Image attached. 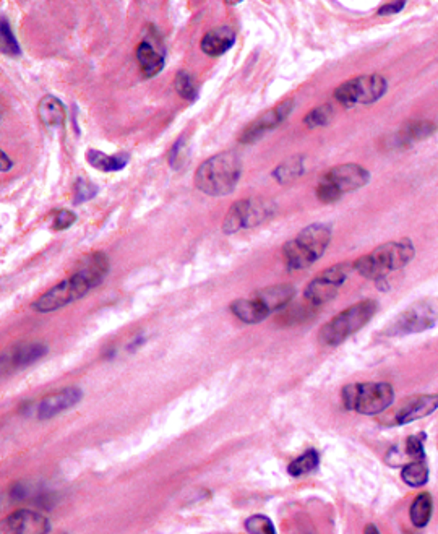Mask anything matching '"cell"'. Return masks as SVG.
<instances>
[{
	"label": "cell",
	"mask_w": 438,
	"mask_h": 534,
	"mask_svg": "<svg viewBox=\"0 0 438 534\" xmlns=\"http://www.w3.org/2000/svg\"><path fill=\"white\" fill-rule=\"evenodd\" d=\"M109 273V259L104 252H93L85 259L78 261L77 270L60 281L59 285L52 286L43 296L34 301L33 308L39 313L54 312L69 304L81 299L93 287L101 285Z\"/></svg>",
	"instance_id": "obj_1"
},
{
	"label": "cell",
	"mask_w": 438,
	"mask_h": 534,
	"mask_svg": "<svg viewBox=\"0 0 438 534\" xmlns=\"http://www.w3.org/2000/svg\"><path fill=\"white\" fill-rule=\"evenodd\" d=\"M242 176V161L236 151H221L197 167L195 187L211 197L229 195Z\"/></svg>",
	"instance_id": "obj_2"
},
{
	"label": "cell",
	"mask_w": 438,
	"mask_h": 534,
	"mask_svg": "<svg viewBox=\"0 0 438 534\" xmlns=\"http://www.w3.org/2000/svg\"><path fill=\"white\" fill-rule=\"evenodd\" d=\"M416 256L414 242L411 239L391 240L378 245L372 252L354 261V270L367 280H385L391 271H398L409 265Z\"/></svg>",
	"instance_id": "obj_3"
},
{
	"label": "cell",
	"mask_w": 438,
	"mask_h": 534,
	"mask_svg": "<svg viewBox=\"0 0 438 534\" xmlns=\"http://www.w3.org/2000/svg\"><path fill=\"white\" fill-rule=\"evenodd\" d=\"M331 242V226L314 223L284 244L283 256L288 270H305L320 260Z\"/></svg>",
	"instance_id": "obj_4"
},
{
	"label": "cell",
	"mask_w": 438,
	"mask_h": 534,
	"mask_svg": "<svg viewBox=\"0 0 438 534\" xmlns=\"http://www.w3.org/2000/svg\"><path fill=\"white\" fill-rule=\"evenodd\" d=\"M378 304L373 299L359 301L328 320L318 332V339L325 346H340L349 337L362 330L372 320Z\"/></svg>",
	"instance_id": "obj_5"
},
{
	"label": "cell",
	"mask_w": 438,
	"mask_h": 534,
	"mask_svg": "<svg viewBox=\"0 0 438 534\" xmlns=\"http://www.w3.org/2000/svg\"><path fill=\"white\" fill-rule=\"evenodd\" d=\"M343 405L364 416H377L394 401V389L388 382H362L346 385L341 391Z\"/></svg>",
	"instance_id": "obj_6"
},
{
	"label": "cell",
	"mask_w": 438,
	"mask_h": 534,
	"mask_svg": "<svg viewBox=\"0 0 438 534\" xmlns=\"http://www.w3.org/2000/svg\"><path fill=\"white\" fill-rule=\"evenodd\" d=\"M388 91V82L380 75H361L341 83L335 90V99L344 108L369 106Z\"/></svg>",
	"instance_id": "obj_7"
},
{
	"label": "cell",
	"mask_w": 438,
	"mask_h": 534,
	"mask_svg": "<svg viewBox=\"0 0 438 534\" xmlns=\"http://www.w3.org/2000/svg\"><path fill=\"white\" fill-rule=\"evenodd\" d=\"M438 318V299L425 297L414 302L399 313L387 328V337H406V334L422 333L435 325Z\"/></svg>",
	"instance_id": "obj_8"
},
{
	"label": "cell",
	"mask_w": 438,
	"mask_h": 534,
	"mask_svg": "<svg viewBox=\"0 0 438 534\" xmlns=\"http://www.w3.org/2000/svg\"><path fill=\"white\" fill-rule=\"evenodd\" d=\"M274 211L276 205L273 202L263 200V198H244L229 208L223 221V231L234 234L258 226L273 216Z\"/></svg>",
	"instance_id": "obj_9"
},
{
	"label": "cell",
	"mask_w": 438,
	"mask_h": 534,
	"mask_svg": "<svg viewBox=\"0 0 438 534\" xmlns=\"http://www.w3.org/2000/svg\"><path fill=\"white\" fill-rule=\"evenodd\" d=\"M352 268L354 263L341 261V263H336L330 266V268L323 270L321 273L315 276V278L309 282V286H307L304 292L307 304L318 307L326 304L328 301H331L333 297H336Z\"/></svg>",
	"instance_id": "obj_10"
},
{
	"label": "cell",
	"mask_w": 438,
	"mask_h": 534,
	"mask_svg": "<svg viewBox=\"0 0 438 534\" xmlns=\"http://www.w3.org/2000/svg\"><path fill=\"white\" fill-rule=\"evenodd\" d=\"M294 109V99H284L283 103L276 104L274 108H271L270 111L263 112L262 116H258L253 122H250L247 127L242 130L239 141L244 145H250L253 141H257L263 137L265 134L270 132L278 127L279 124H283L288 116Z\"/></svg>",
	"instance_id": "obj_11"
},
{
	"label": "cell",
	"mask_w": 438,
	"mask_h": 534,
	"mask_svg": "<svg viewBox=\"0 0 438 534\" xmlns=\"http://www.w3.org/2000/svg\"><path fill=\"white\" fill-rule=\"evenodd\" d=\"M321 181L328 182V184L335 187L336 190H340L344 195V193L359 190V188L367 185L370 181V172L362 166L347 163L331 167L321 177Z\"/></svg>",
	"instance_id": "obj_12"
},
{
	"label": "cell",
	"mask_w": 438,
	"mask_h": 534,
	"mask_svg": "<svg viewBox=\"0 0 438 534\" xmlns=\"http://www.w3.org/2000/svg\"><path fill=\"white\" fill-rule=\"evenodd\" d=\"M49 531L48 518L31 510L13 512L0 525V534H48Z\"/></svg>",
	"instance_id": "obj_13"
},
{
	"label": "cell",
	"mask_w": 438,
	"mask_h": 534,
	"mask_svg": "<svg viewBox=\"0 0 438 534\" xmlns=\"http://www.w3.org/2000/svg\"><path fill=\"white\" fill-rule=\"evenodd\" d=\"M438 410V393H427V395H416L409 400H406L403 405L398 408L394 415L396 426H406V424L416 422L419 419L434 415Z\"/></svg>",
	"instance_id": "obj_14"
},
{
	"label": "cell",
	"mask_w": 438,
	"mask_h": 534,
	"mask_svg": "<svg viewBox=\"0 0 438 534\" xmlns=\"http://www.w3.org/2000/svg\"><path fill=\"white\" fill-rule=\"evenodd\" d=\"M83 398V391L77 386H69V389H64L60 391H55L49 396H46L41 400L38 405L34 408L36 417L38 419H51L60 412H64L67 410H70L78 403L81 401Z\"/></svg>",
	"instance_id": "obj_15"
},
{
	"label": "cell",
	"mask_w": 438,
	"mask_h": 534,
	"mask_svg": "<svg viewBox=\"0 0 438 534\" xmlns=\"http://www.w3.org/2000/svg\"><path fill=\"white\" fill-rule=\"evenodd\" d=\"M48 353V348L43 343H26L18 344L2 354V369H18L36 363Z\"/></svg>",
	"instance_id": "obj_16"
},
{
	"label": "cell",
	"mask_w": 438,
	"mask_h": 534,
	"mask_svg": "<svg viewBox=\"0 0 438 534\" xmlns=\"http://www.w3.org/2000/svg\"><path fill=\"white\" fill-rule=\"evenodd\" d=\"M236 43V31L229 26H218L203 36L200 47L210 57L223 56Z\"/></svg>",
	"instance_id": "obj_17"
},
{
	"label": "cell",
	"mask_w": 438,
	"mask_h": 534,
	"mask_svg": "<svg viewBox=\"0 0 438 534\" xmlns=\"http://www.w3.org/2000/svg\"><path fill=\"white\" fill-rule=\"evenodd\" d=\"M438 130V124L432 120H413V122L406 124L403 129L396 134V146H411L417 141L425 140L434 135Z\"/></svg>",
	"instance_id": "obj_18"
},
{
	"label": "cell",
	"mask_w": 438,
	"mask_h": 534,
	"mask_svg": "<svg viewBox=\"0 0 438 534\" xmlns=\"http://www.w3.org/2000/svg\"><path fill=\"white\" fill-rule=\"evenodd\" d=\"M231 312L244 323H260L268 318L270 311L265 304L252 296L248 299H236L231 304Z\"/></svg>",
	"instance_id": "obj_19"
},
{
	"label": "cell",
	"mask_w": 438,
	"mask_h": 534,
	"mask_svg": "<svg viewBox=\"0 0 438 534\" xmlns=\"http://www.w3.org/2000/svg\"><path fill=\"white\" fill-rule=\"evenodd\" d=\"M253 296L262 301L265 304V307L273 313L288 306V304L292 301V297L296 296V287L292 285L270 286V287H265V289L257 291Z\"/></svg>",
	"instance_id": "obj_20"
},
{
	"label": "cell",
	"mask_w": 438,
	"mask_h": 534,
	"mask_svg": "<svg viewBox=\"0 0 438 534\" xmlns=\"http://www.w3.org/2000/svg\"><path fill=\"white\" fill-rule=\"evenodd\" d=\"M434 515V497L430 492H419L411 502L409 521L417 530H424Z\"/></svg>",
	"instance_id": "obj_21"
},
{
	"label": "cell",
	"mask_w": 438,
	"mask_h": 534,
	"mask_svg": "<svg viewBox=\"0 0 438 534\" xmlns=\"http://www.w3.org/2000/svg\"><path fill=\"white\" fill-rule=\"evenodd\" d=\"M137 60L143 77L151 78L164 69V56L154 49L148 41H142L137 47Z\"/></svg>",
	"instance_id": "obj_22"
},
{
	"label": "cell",
	"mask_w": 438,
	"mask_h": 534,
	"mask_svg": "<svg viewBox=\"0 0 438 534\" xmlns=\"http://www.w3.org/2000/svg\"><path fill=\"white\" fill-rule=\"evenodd\" d=\"M39 119L46 127H62L65 120V108L60 103V99H57L52 94H46V96L39 101L38 106Z\"/></svg>",
	"instance_id": "obj_23"
},
{
	"label": "cell",
	"mask_w": 438,
	"mask_h": 534,
	"mask_svg": "<svg viewBox=\"0 0 438 534\" xmlns=\"http://www.w3.org/2000/svg\"><path fill=\"white\" fill-rule=\"evenodd\" d=\"M86 161L102 172H117L128 164V155L119 153L111 156L98 150H88Z\"/></svg>",
	"instance_id": "obj_24"
},
{
	"label": "cell",
	"mask_w": 438,
	"mask_h": 534,
	"mask_svg": "<svg viewBox=\"0 0 438 534\" xmlns=\"http://www.w3.org/2000/svg\"><path fill=\"white\" fill-rule=\"evenodd\" d=\"M430 471L422 460H413L401 468V481L411 489H420L429 483Z\"/></svg>",
	"instance_id": "obj_25"
},
{
	"label": "cell",
	"mask_w": 438,
	"mask_h": 534,
	"mask_svg": "<svg viewBox=\"0 0 438 534\" xmlns=\"http://www.w3.org/2000/svg\"><path fill=\"white\" fill-rule=\"evenodd\" d=\"M305 166H304V156H291L289 159H286L273 171V177L279 184H288L297 177L304 174Z\"/></svg>",
	"instance_id": "obj_26"
},
{
	"label": "cell",
	"mask_w": 438,
	"mask_h": 534,
	"mask_svg": "<svg viewBox=\"0 0 438 534\" xmlns=\"http://www.w3.org/2000/svg\"><path fill=\"white\" fill-rule=\"evenodd\" d=\"M320 464V455H318L317 450H307L304 455H300L299 458H296L294 462L289 464V474L294 476V478H299V476H304L307 473H312L315 471Z\"/></svg>",
	"instance_id": "obj_27"
},
{
	"label": "cell",
	"mask_w": 438,
	"mask_h": 534,
	"mask_svg": "<svg viewBox=\"0 0 438 534\" xmlns=\"http://www.w3.org/2000/svg\"><path fill=\"white\" fill-rule=\"evenodd\" d=\"M333 116H335V109H333L331 104H321L315 109L307 114L304 117L305 125H309L310 129L315 127H323V125H328L331 122Z\"/></svg>",
	"instance_id": "obj_28"
},
{
	"label": "cell",
	"mask_w": 438,
	"mask_h": 534,
	"mask_svg": "<svg viewBox=\"0 0 438 534\" xmlns=\"http://www.w3.org/2000/svg\"><path fill=\"white\" fill-rule=\"evenodd\" d=\"M175 90L187 101H195L198 98V86L190 73L180 70L175 75Z\"/></svg>",
	"instance_id": "obj_29"
},
{
	"label": "cell",
	"mask_w": 438,
	"mask_h": 534,
	"mask_svg": "<svg viewBox=\"0 0 438 534\" xmlns=\"http://www.w3.org/2000/svg\"><path fill=\"white\" fill-rule=\"evenodd\" d=\"M0 46H2V52L5 56H12V57H18L22 54V47L17 43L15 36L10 30V25L7 20L2 17V23H0Z\"/></svg>",
	"instance_id": "obj_30"
},
{
	"label": "cell",
	"mask_w": 438,
	"mask_h": 534,
	"mask_svg": "<svg viewBox=\"0 0 438 534\" xmlns=\"http://www.w3.org/2000/svg\"><path fill=\"white\" fill-rule=\"evenodd\" d=\"M245 530L248 534H278L273 521L265 515H253L245 521Z\"/></svg>",
	"instance_id": "obj_31"
},
{
	"label": "cell",
	"mask_w": 438,
	"mask_h": 534,
	"mask_svg": "<svg viewBox=\"0 0 438 534\" xmlns=\"http://www.w3.org/2000/svg\"><path fill=\"white\" fill-rule=\"evenodd\" d=\"M425 438H427V436L424 432L413 434V436H409L408 441H406V453H408L413 460H422V462H424V458H425Z\"/></svg>",
	"instance_id": "obj_32"
},
{
	"label": "cell",
	"mask_w": 438,
	"mask_h": 534,
	"mask_svg": "<svg viewBox=\"0 0 438 534\" xmlns=\"http://www.w3.org/2000/svg\"><path fill=\"white\" fill-rule=\"evenodd\" d=\"M96 192H98V188H96V185H93L91 182L78 179L75 182V197H73V203L78 205V203L90 200V198L96 195Z\"/></svg>",
	"instance_id": "obj_33"
},
{
	"label": "cell",
	"mask_w": 438,
	"mask_h": 534,
	"mask_svg": "<svg viewBox=\"0 0 438 534\" xmlns=\"http://www.w3.org/2000/svg\"><path fill=\"white\" fill-rule=\"evenodd\" d=\"M317 198L323 203H335L340 200L343 197V193L340 190H336L335 187L328 184L325 181H320L317 185Z\"/></svg>",
	"instance_id": "obj_34"
},
{
	"label": "cell",
	"mask_w": 438,
	"mask_h": 534,
	"mask_svg": "<svg viewBox=\"0 0 438 534\" xmlns=\"http://www.w3.org/2000/svg\"><path fill=\"white\" fill-rule=\"evenodd\" d=\"M75 221L77 214L70 211V209H57L54 219H52V229H55V231H64V229H69Z\"/></svg>",
	"instance_id": "obj_35"
},
{
	"label": "cell",
	"mask_w": 438,
	"mask_h": 534,
	"mask_svg": "<svg viewBox=\"0 0 438 534\" xmlns=\"http://www.w3.org/2000/svg\"><path fill=\"white\" fill-rule=\"evenodd\" d=\"M185 155H187V148L184 145V138H180L179 141H175L174 148H172L171 155H169V163L172 167H175V169H179V167L182 166V163L185 161Z\"/></svg>",
	"instance_id": "obj_36"
},
{
	"label": "cell",
	"mask_w": 438,
	"mask_h": 534,
	"mask_svg": "<svg viewBox=\"0 0 438 534\" xmlns=\"http://www.w3.org/2000/svg\"><path fill=\"white\" fill-rule=\"evenodd\" d=\"M406 7V2H390L385 4L382 7L378 8V15L380 17H388V15H396L399 13L401 10Z\"/></svg>",
	"instance_id": "obj_37"
},
{
	"label": "cell",
	"mask_w": 438,
	"mask_h": 534,
	"mask_svg": "<svg viewBox=\"0 0 438 534\" xmlns=\"http://www.w3.org/2000/svg\"><path fill=\"white\" fill-rule=\"evenodd\" d=\"M12 495H13V499H17V500L25 499V497H26V488H25V486L22 483L15 484L13 488H12Z\"/></svg>",
	"instance_id": "obj_38"
},
{
	"label": "cell",
	"mask_w": 438,
	"mask_h": 534,
	"mask_svg": "<svg viewBox=\"0 0 438 534\" xmlns=\"http://www.w3.org/2000/svg\"><path fill=\"white\" fill-rule=\"evenodd\" d=\"M0 156H2V158H0V159H2V166H0V171H2V172H8L10 169H12V159H10L8 158V156H7V153H5V151H0Z\"/></svg>",
	"instance_id": "obj_39"
},
{
	"label": "cell",
	"mask_w": 438,
	"mask_h": 534,
	"mask_svg": "<svg viewBox=\"0 0 438 534\" xmlns=\"http://www.w3.org/2000/svg\"><path fill=\"white\" fill-rule=\"evenodd\" d=\"M364 534H382V531L378 530V526L375 525V523H369V525H365L364 528Z\"/></svg>",
	"instance_id": "obj_40"
}]
</instances>
